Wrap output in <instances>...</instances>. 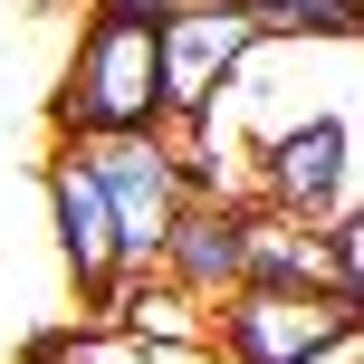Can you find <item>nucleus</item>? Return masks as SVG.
I'll return each mask as SVG.
<instances>
[{"instance_id":"f8f14e48","label":"nucleus","mask_w":364,"mask_h":364,"mask_svg":"<svg viewBox=\"0 0 364 364\" xmlns=\"http://www.w3.org/2000/svg\"><path fill=\"white\" fill-rule=\"evenodd\" d=\"M307 364H364V326H346V336H336V346H316Z\"/></svg>"},{"instance_id":"7ed1b4c3","label":"nucleus","mask_w":364,"mask_h":364,"mask_svg":"<svg viewBox=\"0 0 364 364\" xmlns=\"http://www.w3.org/2000/svg\"><path fill=\"white\" fill-rule=\"evenodd\" d=\"M77 154H87L96 182H106V211H115V240H125V269H154L164 240H173V220H182V201H192L173 134H96V144H77Z\"/></svg>"},{"instance_id":"0eeeda50","label":"nucleus","mask_w":364,"mask_h":364,"mask_svg":"<svg viewBox=\"0 0 364 364\" xmlns=\"http://www.w3.org/2000/svg\"><path fill=\"white\" fill-rule=\"evenodd\" d=\"M154 269H164L173 288H192L201 307H220V297L250 278V201H201V192H192Z\"/></svg>"},{"instance_id":"f257e3e1","label":"nucleus","mask_w":364,"mask_h":364,"mask_svg":"<svg viewBox=\"0 0 364 364\" xmlns=\"http://www.w3.org/2000/svg\"><path fill=\"white\" fill-rule=\"evenodd\" d=\"M58 144H96V134H164V19L154 0H87L77 19L68 77L48 96Z\"/></svg>"},{"instance_id":"6e6552de","label":"nucleus","mask_w":364,"mask_h":364,"mask_svg":"<svg viewBox=\"0 0 364 364\" xmlns=\"http://www.w3.org/2000/svg\"><path fill=\"white\" fill-rule=\"evenodd\" d=\"M346 125L336 115H307V125L269 134L259 144V192L278 201V211H307V220H336L346 211Z\"/></svg>"},{"instance_id":"9d476101","label":"nucleus","mask_w":364,"mask_h":364,"mask_svg":"<svg viewBox=\"0 0 364 364\" xmlns=\"http://www.w3.org/2000/svg\"><path fill=\"white\" fill-rule=\"evenodd\" d=\"M29 364H230V355L220 346H144V336L87 326V336H38Z\"/></svg>"},{"instance_id":"9b49d317","label":"nucleus","mask_w":364,"mask_h":364,"mask_svg":"<svg viewBox=\"0 0 364 364\" xmlns=\"http://www.w3.org/2000/svg\"><path fill=\"white\" fill-rule=\"evenodd\" d=\"M259 38H364V0H240Z\"/></svg>"},{"instance_id":"423d86ee","label":"nucleus","mask_w":364,"mask_h":364,"mask_svg":"<svg viewBox=\"0 0 364 364\" xmlns=\"http://www.w3.org/2000/svg\"><path fill=\"white\" fill-rule=\"evenodd\" d=\"M250 278L269 288H316V297H364L346 240L307 211H278V201H250Z\"/></svg>"},{"instance_id":"39448f33","label":"nucleus","mask_w":364,"mask_h":364,"mask_svg":"<svg viewBox=\"0 0 364 364\" xmlns=\"http://www.w3.org/2000/svg\"><path fill=\"white\" fill-rule=\"evenodd\" d=\"M48 230H58V259H68V278H77V297H96L115 269H125V240H115V211H106V182L87 173V154L77 144H58L48 154Z\"/></svg>"},{"instance_id":"20e7f679","label":"nucleus","mask_w":364,"mask_h":364,"mask_svg":"<svg viewBox=\"0 0 364 364\" xmlns=\"http://www.w3.org/2000/svg\"><path fill=\"white\" fill-rule=\"evenodd\" d=\"M346 326H364V297H316V288H269V278H240L220 297L211 346L230 364H307L316 346H336Z\"/></svg>"},{"instance_id":"1a4fd4ad","label":"nucleus","mask_w":364,"mask_h":364,"mask_svg":"<svg viewBox=\"0 0 364 364\" xmlns=\"http://www.w3.org/2000/svg\"><path fill=\"white\" fill-rule=\"evenodd\" d=\"M87 307H96V326L144 336V346H211V326H220V307H201V297L173 288L164 269H115Z\"/></svg>"},{"instance_id":"f03ea898","label":"nucleus","mask_w":364,"mask_h":364,"mask_svg":"<svg viewBox=\"0 0 364 364\" xmlns=\"http://www.w3.org/2000/svg\"><path fill=\"white\" fill-rule=\"evenodd\" d=\"M154 19H164V115L173 125L220 115V96L259 48V19L240 0H154Z\"/></svg>"}]
</instances>
